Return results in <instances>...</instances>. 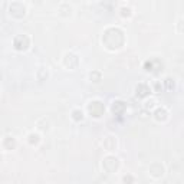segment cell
Listing matches in <instances>:
<instances>
[{
	"instance_id": "1",
	"label": "cell",
	"mask_w": 184,
	"mask_h": 184,
	"mask_svg": "<svg viewBox=\"0 0 184 184\" xmlns=\"http://www.w3.org/2000/svg\"><path fill=\"white\" fill-rule=\"evenodd\" d=\"M140 88H141V92H140V94H137V95H140V96H144V95H147V92L150 91L147 86H145V85H140Z\"/></svg>"
}]
</instances>
